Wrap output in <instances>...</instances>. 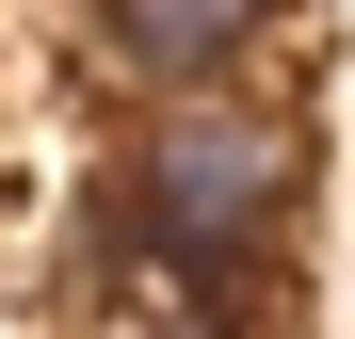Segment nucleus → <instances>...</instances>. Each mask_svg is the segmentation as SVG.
Segmentation results:
<instances>
[{"label":"nucleus","mask_w":355,"mask_h":339,"mask_svg":"<svg viewBox=\"0 0 355 339\" xmlns=\"http://www.w3.org/2000/svg\"><path fill=\"white\" fill-rule=\"evenodd\" d=\"M291 194H307V113L259 81L162 97L130 130V243L146 259H243V243H275Z\"/></svg>","instance_id":"1"},{"label":"nucleus","mask_w":355,"mask_h":339,"mask_svg":"<svg viewBox=\"0 0 355 339\" xmlns=\"http://www.w3.org/2000/svg\"><path fill=\"white\" fill-rule=\"evenodd\" d=\"M259 17L275 0H97V49L130 81H162V97H210V81H243Z\"/></svg>","instance_id":"2"},{"label":"nucleus","mask_w":355,"mask_h":339,"mask_svg":"<svg viewBox=\"0 0 355 339\" xmlns=\"http://www.w3.org/2000/svg\"><path fill=\"white\" fill-rule=\"evenodd\" d=\"M146 339H210V323H146Z\"/></svg>","instance_id":"3"}]
</instances>
